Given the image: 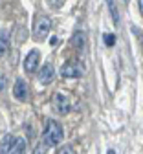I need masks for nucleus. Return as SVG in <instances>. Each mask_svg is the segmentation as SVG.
<instances>
[{"instance_id": "ddd939ff", "label": "nucleus", "mask_w": 143, "mask_h": 154, "mask_svg": "<svg viewBox=\"0 0 143 154\" xmlns=\"http://www.w3.org/2000/svg\"><path fill=\"white\" fill-rule=\"evenodd\" d=\"M33 154H48V147H46V145H42V143L39 141V145L33 149Z\"/></svg>"}, {"instance_id": "a211bd4d", "label": "nucleus", "mask_w": 143, "mask_h": 154, "mask_svg": "<svg viewBox=\"0 0 143 154\" xmlns=\"http://www.w3.org/2000/svg\"><path fill=\"white\" fill-rule=\"evenodd\" d=\"M139 9H141V15H143V0L139 2Z\"/></svg>"}, {"instance_id": "f257e3e1", "label": "nucleus", "mask_w": 143, "mask_h": 154, "mask_svg": "<svg viewBox=\"0 0 143 154\" xmlns=\"http://www.w3.org/2000/svg\"><path fill=\"white\" fill-rule=\"evenodd\" d=\"M63 136H64V132H63V127H61L55 119H48L46 121V130L42 134V140H40V143L46 145L48 149L57 145L63 141Z\"/></svg>"}, {"instance_id": "20e7f679", "label": "nucleus", "mask_w": 143, "mask_h": 154, "mask_svg": "<svg viewBox=\"0 0 143 154\" xmlns=\"http://www.w3.org/2000/svg\"><path fill=\"white\" fill-rule=\"evenodd\" d=\"M51 105H53L55 112H59V114H66V112H70V101H68V95H66V94L57 92L53 97H51Z\"/></svg>"}, {"instance_id": "0eeeda50", "label": "nucleus", "mask_w": 143, "mask_h": 154, "mask_svg": "<svg viewBox=\"0 0 143 154\" xmlns=\"http://www.w3.org/2000/svg\"><path fill=\"white\" fill-rule=\"evenodd\" d=\"M53 79V66L50 64V63H46L42 68H40V72H39V81L42 83V85H46V83H50Z\"/></svg>"}, {"instance_id": "2eb2a0df", "label": "nucleus", "mask_w": 143, "mask_h": 154, "mask_svg": "<svg viewBox=\"0 0 143 154\" xmlns=\"http://www.w3.org/2000/svg\"><path fill=\"white\" fill-rule=\"evenodd\" d=\"M108 8L112 9V18H114V22L117 24V22H119V17H117V13H116V4H114V2H108Z\"/></svg>"}, {"instance_id": "f8f14e48", "label": "nucleus", "mask_w": 143, "mask_h": 154, "mask_svg": "<svg viewBox=\"0 0 143 154\" xmlns=\"http://www.w3.org/2000/svg\"><path fill=\"white\" fill-rule=\"evenodd\" d=\"M103 41H105V44H107V46H114L116 37H114L112 33H105V35H103Z\"/></svg>"}, {"instance_id": "6e6552de", "label": "nucleus", "mask_w": 143, "mask_h": 154, "mask_svg": "<svg viewBox=\"0 0 143 154\" xmlns=\"http://www.w3.org/2000/svg\"><path fill=\"white\" fill-rule=\"evenodd\" d=\"M13 95H15L17 99H26V97H28V86H26V83H24L22 79H18V81L15 83Z\"/></svg>"}, {"instance_id": "6ab92c4d", "label": "nucleus", "mask_w": 143, "mask_h": 154, "mask_svg": "<svg viewBox=\"0 0 143 154\" xmlns=\"http://www.w3.org/2000/svg\"><path fill=\"white\" fill-rule=\"evenodd\" d=\"M107 154H116V150H114V149H108V152H107Z\"/></svg>"}, {"instance_id": "f3484780", "label": "nucleus", "mask_w": 143, "mask_h": 154, "mask_svg": "<svg viewBox=\"0 0 143 154\" xmlns=\"http://www.w3.org/2000/svg\"><path fill=\"white\" fill-rule=\"evenodd\" d=\"M57 44H59V41H57V38L53 37V38H51V46H57Z\"/></svg>"}, {"instance_id": "423d86ee", "label": "nucleus", "mask_w": 143, "mask_h": 154, "mask_svg": "<svg viewBox=\"0 0 143 154\" xmlns=\"http://www.w3.org/2000/svg\"><path fill=\"white\" fill-rule=\"evenodd\" d=\"M15 136L11 134H4L2 138V147H0V154H13V147H15Z\"/></svg>"}, {"instance_id": "1a4fd4ad", "label": "nucleus", "mask_w": 143, "mask_h": 154, "mask_svg": "<svg viewBox=\"0 0 143 154\" xmlns=\"http://www.w3.org/2000/svg\"><path fill=\"white\" fill-rule=\"evenodd\" d=\"M85 41H86V37H85V33H83V31L75 33V35H73V38H72L73 46H75V48H79V50H83V46H85Z\"/></svg>"}, {"instance_id": "f03ea898", "label": "nucleus", "mask_w": 143, "mask_h": 154, "mask_svg": "<svg viewBox=\"0 0 143 154\" xmlns=\"http://www.w3.org/2000/svg\"><path fill=\"white\" fill-rule=\"evenodd\" d=\"M83 73H85V66L79 61H68L61 68V75L66 77V79H77V77H81Z\"/></svg>"}, {"instance_id": "7ed1b4c3", "label": "nucleus", "mask_w": 143, "mask_h": 154, "mask_svg": "<svg viewBox=\"0 0 143 154\" xmlns=\"http://www.w3.org/2000/svg\"><path fill=\"white\" fill-rule=\"evenodd\" d=\"M50 29H51V20H50V18L46 15H37L35 24H33V35H35V38L48 37Z\"/></svg>"}, {"instance_id": "9b49d317", "label": "nucleus", "mask_w": 143, "mask_h": 154, "mask_svg": "<svg viewBox=\"0 0 143 154\" xmlns=\"http://www.w3.org/2000/svg\"><path fill=\"white\" fill-rule=\"evenodd\" d=\"M8 46H9L8 44V33L2 29V33H0V53H2V55L8 51Z\"/></svg>"}, {"instance_id": "39448f33", "label": "nucleus", "mask_w": 143, "mask_h": 154, "mask_svg": "<svg viewBox=\"0 0 143 154\" xmlns=\"http://www.w3.org/2000/svg\"><path fill=\"white\" fill-rule=\"evenodd\" d=\"M39 61H40V53H39V50H31V51L28 53V57L24 59V70L30 72V73H33V72L39 68Z\"/></svg>"}, {"instance_id": "4468645a", "label": "nucleus", "mask_w": 143, "mask_h": 154, "mask_svg": "<svg viewBox=\"0 0 143 154\" xmlns=\"http://www.w3.org/2000/svg\"><path fill=\"white\" fill-rule=\"evenodd\" d=\"M57 154H75V150H73V147H70V145H63V147L57 150Z\"/></svg>"}, {"instance_id": "9d476101", "label": "nucleus", "mask_w": 143, "mask_h": 154, "mask_svg": "<svg viewBox=\"0 0 143 154\" xmlns=\"http://www.w3.org/2000/svg\"><path fill=\"white\" fill-rule=\"evenodd\" d=\"M26 152V141L24 138H17L15 140V147H13V154H24Z\"/></svg>"}, {"instance_id": "dca6fc26", "label": "nucleus", "mask_w": 143, "mask_h": 154, "mask_svg": "<svg viewBox=\"0 0 143 154\" xmlns=\"http://www.w3.org/2000/svg\"><path fill=\"white\" fill-rule=\"evenodd\" d=\"M51 6L53 8H61V6H63V2H51Z\"/></svg>"}]
</instances>
